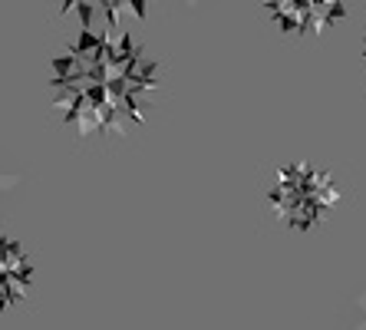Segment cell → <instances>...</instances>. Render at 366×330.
<instances>
[{
    "label": "cell",
    "instance_id": "7a4b0ae2",
    "mask_svg": "<svg viewBox=\"0 0 366 330\" xmlns=\"http://www.w3.org/2000/svg\"><path fill=\"white\" fill-rule=\"evenodd\" d=\"M347 0H267V14L284 34H320L343 17Z\"/></svg>",
    "mask_w": 366,
    "mask_h": 330
},
{
    "label": "cell",
    "instance_id": "3957f363",
    "mask_svg": "<svg viewBox=\"0 0 366 330\" xmlns=\"http://www.w3.org/2000/svg\"><path fill=\"white\" fill-rule=\"evenodd\" d=\"M34 287V258L24 241L0 235V314L26 301Z\"/></svg>",
    "mask_w": 366,
    "mask_h": 330
},
{
    "label": "cell",
    "instance_id": "6da1fadb",
    "mask_svg": "<svg viewBox=\"0 0 366 330\" xmlns=\"http://www.w3.org/2000/svg\"><path fill=\"white\" fill-rule=\"evenodd\" d=\"M264 201L281 228L307 235L337 211V205L343 201V189L330 169L310 159H297L274 169L264 189Z\"/></svg>",
    "mask_w": 366,
    "mask_h": 330
}]
</instances>
